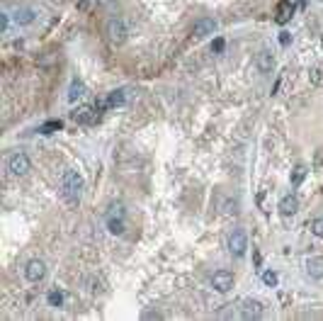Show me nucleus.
Masks as SVG:
<instances>
[{
  "label": "nucleus",
  "mask_w": 323,
  "mask_h": 321,
  "mask_svg": "<svg viewBox=\"0 0 323 321\" xmlns=\"http://www.w3.org/2000/svg\"><path fill=\"white\" fill-rule=\"evenodd\" d=\"M10 17H12V15H8V12H3V15H0V30H3V32H8V27H10Z\"/></svg>",
  "instance_id": "nucleus-24"
},
{
  "label": "nucleus",
  "mask_w": 323,
  "mask_h": 321,
  "mask_svg": "<svg viewBox=\"0 0 323 321\" xmlns=\"http://www.w3.org/2000/svg\"><path fill=\"white\" fill-rule=\"evenodd\" d=\"M44 275H46V263L39 260V258H34V260H29V263L24 266V277H27L29 282H42Z\"/></svg>",
  "instance_id": "nucleus-4"
},
{
  "label": "nucleus",
  "mask_w": 323,
  "mask_h": 321,
  "mask_svg": "<svg viewBox=\"0 0 323 321\" xmlns=\"http://www.w3.org/2000/svg\"><path fill=\"white\" fill-rule=\"evenodd\" d=\"M223 46H226V42H223V39H214V42H212V51H214V54H221Z\"/></svg>",
  "instance_id": "nucleus-25"
},
{
  "label": "nucleus",
  "mask_w": 323,
  "mask_h": 321,
  "mask_svg": "<svg viewBox=\"0 0 323 321\" xmlns=\"http://www.w3.org/2000/svg\"><path fill=\"white\" fill-rule=\"evenodd\" d=\"M292 15H294V8H292L289 3H282V5H279V15H277V22L279 24H284L287 22V20H289Z\"/></svg>",
  "instance_id": "nucleus-17"
},
{
  "label": "nucleus",
  "mask_w": 323,
  "mask_h": 321,
  "mask_svg": "<svg viewBox=\"0 0 323 321\" xmlns=\"http://www.w3.org/2000/svg\"><path fill=\"white\" fill-rule=\"evenodd\" d=\"M309 78H311L313 85H323V68H311V71H309Z\"/></svg>",
  "instance_id": "nucleus-22"
},
{
  "label": "nucleus",
  "mask_w": 323,
  "mask_h": 321,
  "mask_svg": "<svg viewBox=\"0 0 323 321\" xmlns=\"http://www.w3.org/2000/svg\"><path fill=\"white\" fill-rule=\"evenodd\" d=\"M105 100H107V107H122L124 102H126V93L124 90H112Z\"/></svg>",
  "instance_id": "nucleus-15"
},
{
  "label": "nucleus",
  "mask_w": 323,
  "mask_h": 321,
  "mask_svg": "<svg viewBox=\"0 0 323 321\" xmlns=\"http://www.w3.org/2000/svg\"><path fill=\"white\" fill-rule=\"evenodd\" d=\"M229 248H231V253L236 258H243L245 251H248V239H245V234L241 229H236L231 236H229Z\"/></svg>",
  "instance_id": "nucleus-5"
},
{
  "label": "nucleus",
  "mask_w": 323,
  "mask_h": 321,
  "mask_svg": "<svg viewBox=\"0 0 323 321\" xmlns=\"http://www.w3.org/2000/svg\"><path fill=\"white\" fill-rule=\"evenodd\" d=\"M316 163H323V149L318 151V156H316Z\"/></svg>",
  "instance_id": "nucleus-29"
},
{
  "label": "nucleus",
  "mask_w": 323,
  "mask_h": 321,
  "mask_svg": "<svg viewBox=\"0 0 323 321\" xmlns=\"http://www.w3.org/2000/svg\"><path fill=\"white\" fill-rule=\"evenodd\" d=\"M144 319H160V314H158V311H146Z\"/></svg>",
  "instance_id": "nucleus-28"
},
{
  "label": "nucleus",
  "mask_w": 323,
  "mask_h": 321,
  "mask_svg": "<svg viewBox=\"0 0 323 321\" xmlns=\"http://www.w3.org/2000/svg\"><path fill=\"white\" fill-rule=\"evenodd\" d=\"M95 117H98L95 105H80L78 110L71 112V120L76 124H90V122H95Z\"/></svg>",
  "instance_id": "nucleus-8"
},
{
  "label": "nucleus",
  "mask_w": 323,
  "mask_h": 321,
  "mask_svg": "<svg viewBox=\"0 0 323 321\" xmlns=\"http://www.w3.org/2000/svg\"><path fill=\"white\" fill-rule=\"evenodd\" d=\"M126 37H129V22L124 17H119V15L112 17L110 22H107V39H110L112 44H124Z\"/></svg>",
  "instance_id": "nucleus-2"
},
{
  "label": "nucleus",
  "mask_w": 323,
  "mask_h": 321,
  "mask_svg": "<svg viewBox=\"0 0 323 321\" xmlns=\"http://www.w3.org/2000/svg\"><path fill=\"white\" fill-rule=\"evenodd\" d=\"M311 234L313 236H318V239H323V217H318V219H313L311 222Z\"/></svg>",
  "instance_id": "nucleus-23"
},
{
  "label": "nucleus",
  "mask_w": 323,
  "mask_h": 321,
  "mask_svg": "<svg viewBox=\"0 0 323 321\" xmlns=\"http://www.w3.org/2000/svg\"><path fill=\"white\" fill-rule=\"evenodd\" d=\"M299 212V197L297 195H284V197L279 199V214L282 217H294Z\"/></svg>",
  "instance_id": "nucleus-10"
},
{
  "label": "nucleus",
  "mask_w": 323,
  "mask_h": 321,
  "mask_svg": "<svg viewBox=\"0 0 323 321\" xmlns=\"http://www.w3.org/2000/svg\"><path fill=\"white\" fill-rule=\"evenodd\" d=\"M29 168H32V163H29V158H27V154H12L8 156V173H10L12 178H24L27 173H29Z\"/></svg>",
  "instance_id": "nucleus-3"
},
{
  "label": "nucleus",
  "mask_w": 323,
  "mask_h": 321,
  "mask_svg": "<svg viewBox=\"0 0 323 321\" xmlns=\"http://www.w3.org/2000/svg\"><path fill=\"white\" fill-rule=\"evenodd\" d=\"M107 226H110V231L117 234V236H122L124 234V219L122 217H112V219H107Z\"/></svg>",
  "instance_id": "nucleus-18"
},
{
  "label": "nucleus",
  "mask_w": 323,
  "mask_h": 321,
  "mask_svg": "<svg viewBox=\"0 0 323 321\" xmlns=\"http://www.w3.org/2000/svg\"><path fill=\"white\" fill-rule=\"evenodd\" d=\"M61 127H63V122H61V120H54V122L42 124V127H39V134H54V132H58Z\"/></svg>",
  "instance_id": "nucleus-19"
},
{
  "label": "nucleus",
  "mask_w": 323,
  "mask_h": 321,
  "mask_svg": "<svg viewBox=\"0 0 323 321\" xmlns=\"http://www.w3.org/2000/svg\"><path fill=\"white\" fill-rule=\"evenodd\" d=\"M238 314L243 319H260L263 316V302H257V299H243L241 307H238Z\"/></svg>",
  "instance_id": "nucleus-7"
},
{
  "label": "nucleus",
  "mask_w": 323,
  "mask_h": 321,
  "mask_svg": "<svg viewBox=\"0 0 323 321\" xmlns=\"http://www.w3.org/2000/svg\"><path fill=\"white\" fill-rule=\"evenodd\" d=\"M306 273L313 280H321L323 277V258H309L306 260Z\"/></svg>",
  "instance_id": "nucleus-14"
},
{
  "label": "nucleus",
  "mask_w": 323,
  "mask_h": 321,
  "mask_svg": "<svg viewBox=\"0 0 323 321\" xmlns=\"http://www.w3.org/2000/svg\"><path fill=\"white\" fill-rule=\"evenodd\" d=\"M49 304H51V307H61V304H63V292H61V289H51V292H49Z\"/></svg>",
  "instance_id": "nucleus-20"
},
{
  "label": "nucleus",
  "mask_w": 323,
  "mask_h": 321,
  "mask_svg": "<svg viewBox=\"0 0 323 321\" xmlns=\"http://www.w3.org/2000/svg\"><path fill=\"white\" fill-rule=\"evenodd\" d=\"M61 195L66 197L68 205H78L83 195V176L73 168H66L61 173Z\"/></svg>",
  "instance_id": "nucleus-1"
},
{
  "label": "nucleus",
  "mask_w": 323,
  "mask_h": 321,
  "mask_svg": "<svg viewBox=\"0 0 323 321\" xmlns=\"http://www.w3.org/2000/svg\"><path fill=\"white\" fill-rule=\"evenodd\" d=\"M279 44H284V46L289 44V34H287V32H282V34H279Z\"/></svg>",
  "instance_id": "nucleus-27"
},
{
  "label": "nucleus",
  "mask_w": 323,
  "mask_h": 321,
  "mask_svg": "<svg viewBox=\"0 0 323 321\" xmlns=\"http://www.w3.org/2000/svg\"><path fill=\"white\" fill-rule=\"evenodd\" d=\"M255 66L260 73H270V71L275 68V54H272L270 49H263V51L255 56Z\"/></svg>",
  "instance_id": "nucleus-12"
},
{
  "label": "nucleus",
  "mask_w": 323,
  "mask_h": 321,
  "mask_svg": "<svg viewBox=\"0 0 323 321\" xmlns=\"http://www.w3.org/2000/svg\"><path fill=\"white\" fill-rule=\"evenodd\" d=\"M216 32V20L214 17H200L195 27H192V34L197 37V39H204V37H209V34Z\"/></svg>",
  "instance_id": "nucleus-9"
},
{
  "label": "nucleus",
  "mask_w": 323,
  "mask_h": 321,
  "mask_svg": "<svg viewBox=\"0 0 323 321\" xmlns=\"http://www.w3.org/2000/svg\"><path fill=\"white\" fill-rule=\"evenodd\" d=\"M90 5H92V0H78V3H76V8H78L80 12H88Z\"/></svg>",
  "instance_id": "nucleus-26"
},
{
  "label": "nucleus",
  "mask_w": 323,
  "mask_h": 321,
  "mask_svg": "<svg viewBox=\"0 0 323 321\" xmlns=\"http://www.w3.org/2000/svg\"><path fill=\"white\" fill-rule=\"evenodd\" d=\"M263 282H265L268 287H277V282H279L277 273H272V270H265V273H263Z\"/></svg>",
  "instance_id": "nucleus-21"
},
{
  "label": "nucleus",
  "mask_w": 323,
  "mask_h": 321,
  "mask_svg": "<svg viewBox=\"0 0 323 321\" xmlns=\"http://www.w3.org/2000/svg\"><path fill=\"white\" fill-rule=\"evenodd\" d=\"M12 20H15V24H20V27H27V24H32L37 20V10L22 5V8H17V10L12 12Z\"/></svg>",
  "instance_id": "nucleus-11"
},
{
  "label": "nucleus",
  "mask_w": 323,
  "mask_h": 321,
  "mask_svg": "<svg viewBox=\"0 0 323 321\" xmlns=\"http://www.w3.org/2000/svg\"><path fill=\"white\" fill-rule=\"evenodd\" d=\"M306 173H309V170H306L304 166H297L294 170H292L289 183H292V185H301V183H304V178H306Z\"/></svg>",
  "instance_id": "nucleus-16"
},
{
  "label": "nucleus",
  "mask_w": 323,
  "mask_h": 321,
  "mask_svg": "<svg viewBox=\"0 0 323 321\" xmlns=\"http://www.w3.org/2000/svg\"><path fill=\"white\" fill-rule=\"evenodd\" d=\"M212 287L216 292H229V289L234 287V273H229V270H216L212 275Z\"/></svg>",
  "instance_id": "nucleus-6"
},
{
  "label": "nucleus",
  "mask_w": 323,
  "mask_h": 321,
  "mask_svg": "<svg viewBox=\"0 0 323 321\" xmlns=\"http://www.w3.org/2000/svg\"><path fill=\"white\" fill-rule=\"evenodd\" d=\"M321 44H323V39H321Z\"/></svg>",
  "instance_id": "nucleus-30"
},
{
  "label": "nucleus",
  "mask_w": 323,
  "mask_h": 321,
  "mask_svg": "<svg viewBox=\"0 0 323 321\" xmlns=\"http://www.w3.org/2000/svg\"><path fill=\"white\" fill-rule=\"evenodd\" d=\"M85 93H88V88H85V83L76 78V80L71 83V88H68V95H66V98H68V102H76V100H80L83 95H85Z\"/></svg>",
  "instance_id": "nucleus-13"
}]
</instances>
